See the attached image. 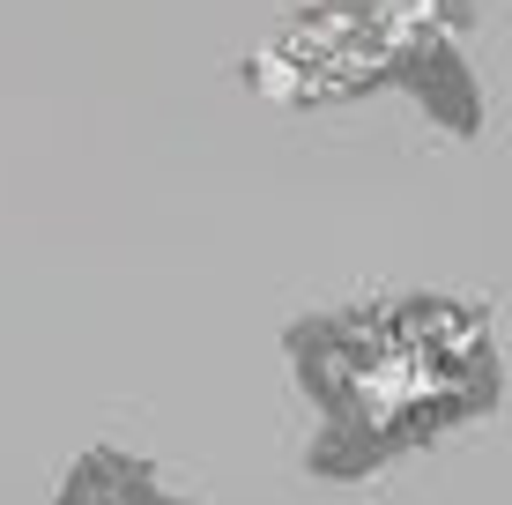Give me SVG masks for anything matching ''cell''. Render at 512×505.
<instances>
[{
	"label": "cell",
	"mask_w": 512,
	"mask_h": 505,
	"mask_svg": "<svg viewBox=\"0 0 512 505\" xmlns=\"http://www.w3.org/2000/svg\"><path fill=\"white\" fill-rule=\"evenodd\" d=\"M394 0H312L245 52V90L275 112H349L386 90Z\"/></svg>",
	"instance_id": "1"
},
{
	"label": "cell",
	"mask_w": 512,
	"mask_h": 505,
	"mask_svg": "<svg viewBox=\"0 0 512 505\" xmlns=\"http://www.w3.org/2000/svg\"><path fill=\"white\" fill-rule=\"evenodd\" d=\"M386 90L409 104V112H423L446 142H483V127H490V82H483V67H475L468 38H438V30L394 23Z\"/></svg>",
	"instance_id": "2"
},
{
	"label": "cell",
	"mask_w": 512,
	"mask_h": 505,
	"mask_svg": "<svg viewBox=\"0 0 512 505\" xmlns=\"http://www.w3.org/2000/svg\"><path fill=\"white\" fill-rule=\"evenodd\" d=\"M52 505H201L186 491H171L164 476H156L149 454H134V446H82L75 461H67L60 491H52Z\"/></svg>",
	"instance_id": "3"
},
{
	"label": "cell",
	"mask_w": 512,
	"mask_h": 505,
	"mask_svg": "<svg viewBox=\"0 0 512 505\" xmlns=\"http://www.w3.org/2000/svg\"><path fill=\"white\" fill-rule=\"evenodd\" d=\"M305 8H312V0H305Z\"/></svg>",
	"instance_id": "4"
}]
</instances>
